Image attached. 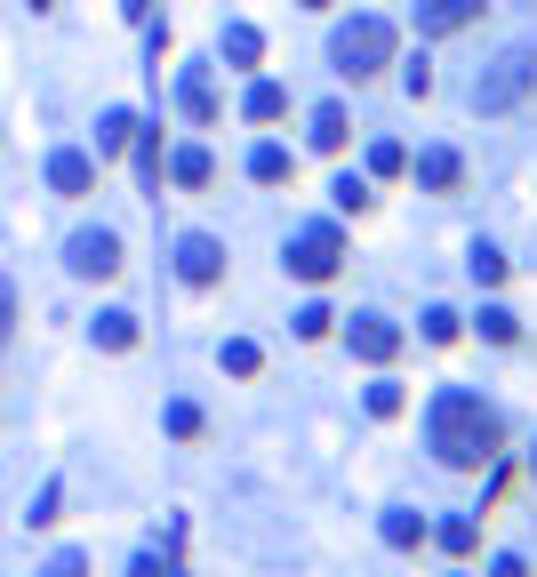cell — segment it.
Masks as SVG:
<instances>
[{
    "mask_svg": "<svg viewBox=\"0 0 537 577\" xmlns=\"http://www.w3.org/2000/svg\"><path fill=\"white\" fill-rule=\"evenodd\" d=\"M425 441H433V457L457 465V473H482V465L506 457V425H497V410H489L482 393H465V385H442V393H433Z\"/></svg>",
    "mask_w": 537,
    "mask_h": 577,
    "instance_id": "6da1fadb",
    "label": "cell"
},
{
    "mask_svg": "<svg viewBox=\"0 0 537 577\" xmlns=\"http://www.w3.org/2000/svg\"><path fill=\"white\" fill-rule=\"evenodd\" d=\"M401 49V32L385 17H345L338 32H329V64H338V81H378L385 64Z\"/></svg>",
    "mask_w": 537,
    "mask_h": 577,
    "instance_id": "7a4b0ae2",
    "label": "cell"
},
{
    "mask_svg": "<svg viewBox=\"0 0 537 577\" xmlns=\"http://www.w3.org/2000/svg\"><path fill=\"white\" fill-rule=\"evenodd\" d=\"M281 265H289L297 281H338V265H345V233H338V225H306V233H289Z\"/></svg>",
    "mask_w": 537,
    "mask_h": 577,
    "instance_id": "3957f363",
    "label": "cell"
},
{
    "mask_svg": "<svg viewBox=\"0 0 537 577\" xmlns=\"http://www.w3.org/2000/svg\"><path fill=\"white\" fill-rule=\"evenodd\" d=\"M529 89H537V56H529V49H514L506 64H497V73H482V81H474V113H514Z\"/></svg>",
    "mask_w": 537,
    "mask_h": 577,
    "instance_id": "277c9868",
    "label": "cell"
},
{
    "mask_svg": "<svg viewBox=\"0 0 537 577\" xmlns=\"http://www.w3.org/2000/svg\"><path fill=\"white\" fill-rule=\"evenodd\" d=\"M64 265H73L81 281H113V274H121V233H105V225H96V233H73V241H64Z\"/></svg>",
    "mask_w": 537,
    "mask_h": 577,
    "instance_id": "5b68a950",
    "label": "cell"
},
{
    "mask_svg": "<svg viewBox=\"0 0 537 577\" xmlns=\"http://www.w3.org/2000/svg\"><path fill=\"white\" fill-rule=\"evenodd\" d=\"M177 274H185V289H217L225 281V249L209 241V233H185L177 241Z\"/></svg>",
    "mask_w": 537,
    "mask_h": 577,
    "instance_id": "8992f818",
    "label": "cell"
},
{
    "mask_svg": "<svg viewBox=\"0 0 537 577\" xmlns=\"http://www.w3.org/2000/svg\"><path fill=\"white\" fill-rule=\"evenodd\" d=\"M345 346H353L361 361H378V369H385V361L401 353V329H393L385 313H353V321H345Z\"/></svg>",
    "mask_w": 537,
    "mask_h": 577,
    "instance_id": "52a82bcc",
    "label": "cell"
},
{
    "mask_svg": "<svg viewBox=\"0 0 537 577\" xmlns=\"http://www.w3.org/2000/svg\"><path fill=\"white\" fill-rule=\"evenodd\" d=\"M49 193H64V200H89L96 193V153H49Z\"/></svg>",
    "mask_w": 537,
    "mask_h": 577,
    "instance_id": "ba28073f",
    "label": "cell"
},
{
    "mask_svg": "<svg viewBox=\"0 0 537 577\" xmlns=\"http://www.w3.org/2000/svg\"><path fill=\"white\" fill-rule=\"evenodd\" d=\"M465 24H482V0H417V32H465Z\"/></svg>",
    "mask_w": 537,
    "mask_h": 577,
    "instance_id": "9c48e42d",
    "label": "cell"
},
{
    "mask_svg": "<svg viewBox=\"0 0 537 577\" xmlns=\"http://www.w3.org/2000/svg\"><path fill=\"white\" fill-rule=\"evenodd\" d=\"M410 168H417V185H425V193H457V185H465V161H457L450 145H425Z\"/></svg>",
    "mask_w": 537,
    "mask_h": 577,
    "instance_id": "30bf717a",
    "label": "cell"
},
{
    "mask_svg": "<svg viewBox=\"0 0 537 577\" xmlns=\"http://www.w3.org/2000/svg\"><path fill=\"white\" fill-rule=\"evenodd\" d=\"M177 96H185V121H193V128L217 121V81H209V64H185V89H177Z\"/></svg>",
    "mask_w": 537,
    "mask_h": 577,
    "instance_id": "8fae6325",
    "label": "cell"
},
{
    "mask_svg": "<svg viewBox=\"0 0 537 577\" xmlns=\"http://www.w3.org/2000/svg\"><path fill=\"white\" fill-rule=\"evenodd\" d=\"M137 113H128V105H113L105 121H96V161H113V153H128V145H137Z\"/></svg>",
    "mask_w": 537,
    "mask_h": 577,
    "instance_id": "7c38bea8",
    "label": "cell"
},
{
    "mask_svg": "<svg viewBox=\"0 0 537 577\" xmlns=\"http://www.w3.org/2000/svg\"><path fill=\"white\" fill-rule=\"evenodd\" d=\"M233 73H249V64H265V32L257 24H225V49H217Z\"/></svg>",
    "mask_w": 537,
    "mask_h": 577,
    "instance_id": "4fadbf2b",
    "label": "cell"
},
{
    "mask_svg": "<svg viewBox=\"0 0 537 577\" xmlns=\"http://www.w3.org/2000/svg\"><path fill=\"white\" fill-rule=\"evenodd\" d=\"M249 177H257V185H289V177H297L289 145H257V153H249Z\"/></svg>",
    "mask_w": 537,
    "mask_h": 577,
    "instance_id": "5bb4252c",
    "label": "cell"
},
{
    "mask_svg": "<svg viewBox=\"0 0 537 577\" xmlns=\"http://www.w3.org/2000/svg\"><path fill=\"white\" fill-rule=\"evenodd\" d=\"M169 177H177L185 193H200V185H217V161H209V153H200V145H185V153L169 161Z\"/></svg>",
    "mask_w": 537,
    "mask_h": 577,
    "instance_id": "9a60e30c",
    "label": "cell"
},
{
    "mask_svg": "<svg viewBox=\"0 0 537 577\" xmlns=\"http://www.w3.org/2000/svg\"><path fill=\"white\" fill-rule=\"evenodd\" d=\"M96 346H105V353H128V346H137V313H96Z\"/></svg>",
    "mask_w": 537,
    "mask_h": 577,
    "instance_id": "2e32d148",
    "label": "cell"
},
{
    "mask_svg": "<svg viewBox=\"0 0 537 577\" xmlns=\"http://www.w3.org/2000/svg\"><path fill=\"white\" fill-rule=\"evenodd\" d=\"M241 113H249L257 128H265V121H281V113H289V89H281V81H257V89H249V105H241Z\"/></svg>",
    "mask_w": 537,
    "mask_h": 577,
    "instance_id": "e0dca14e",
    "label": "cell"
},
{
    "mask_svg": "<svg viewBox=\"0 0 537 577\" xmlns=\"http://www.w3.org/2000/svg\"><path fill=\"white\" fill-rule=\"evenodd\" d=\"M313 145L321 153H345V105H313Z\"/></svg>",
    "mask_w": 537,
    "mask_h": 577,
    "instance_id": "ac0fdd59",
    "label": "cell"
},
{
    "mask_svg": "<svg viewBox=\"0 0 537 577\" xmlns=\"http://www.w3.org/2000/svg\"><path fill=\"white\" fill-rule=\"evenodd\" d=\"M217 361L233 369V378H257V369H265V353L249 346V337H225V346H217Z\"/></svg>",
    "mask_w": 537,
    "mask_h": 577,
    "instance_id": "d6986e66",
    "label": "cell"
},
{
    "mask_svg": "<svg viewBox=\"0 0 537 577\" xmlns=\"http://www.w3.org/2000/svg\"><path fill=\"white\" fill-rule=\"evenodd\" d=\"M385 546H393V554H417V546H425V522H417V514H385Z\"/></svg>",
    "mask_w": 537,
    "mask_h": 577,
    "instance_id": "ffe728a7",
    "label": "cell"
},
{
    "mask_svg": "<svg viewBox=\"0 0 537 577\" xmlns=\"http://www.w3.org/2000/svg\"><path fill=\"white\" fill-rule=\"evenodd\" d=\"M369 177H410V153H401L393 137H385V145H369Z\"/></svg>",
    "mask_w": 537,
    "mask_h": 577,
    "instance_id": "44dd1931",
    "label": "cell"
},
{
    "mask_svg": "<svg viewBox=\"0 0 537 577\" xmlns=\"http://www.w3.org/2000/svg\"><path fill=\"white\" fill-rule=\"evenodd\" d=\"M482 337H489V346H514V337H521V321L506 313V305H482Z\"/></svg>",
    "mask_w": 537,
    "mask_h": 577,
    "instance_id": "7402d4cb",
    "label": "cell"
},
{
    "mask_svg": "<svg viewBox=\"0 0 537 577\" xmlns=\"http://www.w3.org/2000/svg\"><path fill=\"white\" fill-rule=\"evenodd\" d=\"M474 546H482V522H465V514L442 522V554H474Z\"/></svg>",
    "mask_w": 537,
    "mask_h": 577,
    "instance_id": "603a6c76",
    "label": "cell"
},
{
    "mask_svg": "<svg viewBox=\"0 0 537 577\" xmlns=\"http://www.w3.org/2000/svg\"><path fill=\"white\" fill-rule=\"evenodd\" d=\"M401 401H410V393H401L393 378H378V385H369V418H401Z\"/></svg>",
    "mask_w": 537,
    "mask_h": 577,
    "instance_id": "cb8c5ba5",
    "label": "cell"
},
{
    "mask_svg": "<svg viewBox=\"0 0 537 577\" xmlns=\"http://www.w3.org/2000/svg\"><path fill=\"white\" fill-rule=\"evenodd\" d=\"M329 193H338V209H345V217H361V209H369V185H361V177H338Z\"/></svg>",
    "mask_w": 537,
    "mask_h": 577,
    "instance_id": "d4e9b609",
    "label": "cell"
},
{
    "mask_svg": "<svg viewBox=\"0 0 537 577\" xmlns=\"http://www.w3.org/2000/svg\"><path fill=\"white\" fill-rule=\"evenodd\" d=\"M425 337H433V346H457V313H450V305H433V313H425Z\"/></svg>",
    "mask_w": 537,
    "mask_h": 577,
    "instance_id": "484cf974",
    "label": "cell"
},
{
    "mask_svg": "<svg viewBox=\"0 0 537 577\" xmlns=\"http://www.w3.org/2000/svg\"><path fill=\"white\" fill-rule=\"evenodd\" d=\"M169 433L177 441H200V410H193V401H169Z\"/></svg>",
    "mask_w": 537,
    "mask_h": 577,
    "instance_id": "4316f807",
    "label": "cell"
},
{
    "mask_svg": "<svg viewBox=\"0 0 537 577\" xmlns=\"http://www.w3.org/2000/svg\"><path fill=\"white\" fill-rule=\"evenodd\" d=\"M474 281L497 289V281H506V257H497V249H474Z\"/></svg>",
    "mask_w": 537,
    "mask_h": 577,
    "instance_id": "83f0119b",
    "label": "cell"
},
{
    "mask_svg": "<svg viewBox=\"0 0 537 577\" xmlns=\"http://www.w3.org/2000/svg\"><path fill=\"white\" fill-rule=\"evenodd\" d=\"M329 321H338L329 305H306V313H297V337H329Z\"/></svg>",
    "mask_w": 537,
    "mask_h": 577,
    "instance_id": "f1b7e54d",
    "label": "cell"
},
{
    "mask_svg": "<svg viewBox=\"0 0 537 577\" xmlns=\"http://www.w3.org/2000/svg\"><path fill=\"white\" fill-rule=\"evenodd\" d=\"M401 89H410V96H433V64L417 56V64H410V73H401Z\"/></svg>",
    "mask_w": 537,
    "mask_h": 577,
    "instance_id": "f546056e",
    "label": "cell"
},
{
    "mask_svg": "<svg viewBox=\"0 0 537 577\" xmlns=\"http://www.w3.org/2000/svg\"><path fill=\"white\" fill-rule=\"evenodd\" d=\"M9 321H17V289H9V281H0V329H9Z\"/></svg>",
    "mask_w": 537,
    "mask_h": 577,
    "instance_id": "4dcf8cb0",
    "label": "cell"
},
{
    "mask_svg": "<svg viewBox=\"0 0 537 577\" xmlns=\"http://www.w3.org/2000/svg\"><path fill=\"white\" fill-rule=\"evenodd\" d=\"M121 17H137V24H153V0H121Z\"/></svg>",
    "mask_w": 537,
    "mask_h": 577,
    "instance_id": "1f68e13d",
    "label": "cell"
},
{
    "mask_svg": "<svg viewBox=\"0 0 537 577\" xmlns=\"http://www.w3.org/2000/svg\"><path fill=\"white\" fill-rule=\"evenodd\" d=\"M24 9H56V0H24Z\"/></svg>",
    "mask_w": 537,
    "mask_h": 577,
    "instance_id": "d6a6232c",
    "label": "cell"
},
{
    "mask_svg": "<svg viewBox=\"0 0 537 577\" xmlns=\"http://www.w3.org/2000/svg\"><path fill=\"white\" fill-rule=\"evenodd\" d=\"M297 9H329V0H297Z\"/></svg>",
    "mask_w": 537,
    "mask_h": 577,
    "instance_id": "836d02e7",
    "label": "cell"
},
{
    "mask_svg": "<svg viewBox=\"0 0 537 577\" xmlns=\"http://www.w3.org/2000/svg\"><path fill=\"white\" fill-rule=\"evenodd\" d=\"M529 473H537V465H529Z\"/></svg>",
    "mask_w": 537,
    "mask_h": 577,
    "instance_id": "e575fe53",
    "label": "cell"
}]
</instances>
